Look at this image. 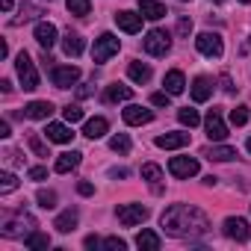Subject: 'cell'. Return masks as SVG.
I'll use <instances>...</instances> for the list:
<instances>
[{"instance_id":"cell-12","label":"cell","mask_w":251,"mask_h":251,"mask_svg":"<svg viewBox=\"0 0 251 251\" xmlns=\"http://www.w3.org/2000/svg\"><path fill=\"white\" fill-rule=\"evenodd\" d=\"M121 115H124V121H127L130 127H139V124L154 121V112H151V109H145V106H139V103H130V106L124 109Z\"/></svg>"},{"instance_id":"cell-38","label":"cell","mask_w":251,"mask_h":251,"mask_svg":"<svg viewBox=\"0 0 251 251\" xmlns=\"http://www.w3.org/2000/svg\"><path fill=\"white\" fill-rule=\"evenodd\" d=\"M62 115H65V121H68V124H77V121L83 118V109H80L77 103H68V106L62 109Z\"/></svg>"},{"instance_id":"cell-31","label":"cell","mask_w":251,"mask_h":251,"mask_svg":"<svg viewBox=\"0 0 251 251\" xmlns=\"http://www.w3.org/2000/svg\"><path fill=\"white\" fill-rule=\"evenodd\" d=\"M177 121L183 124V127H195V124L201 121V115H198V109H189V106H183V109H177Z\"/></svg>"},{"instance_id":"cell-41","label":"cell","mask_w":251,"mask_h":251,"mask_svg":"<svg viewBox=\"0 0 251 251\" xmlns=\"http://www.w3.org/2000/svg\"><path fill=\"white\" fill-rule=\"evenodd\" d=\"M169 100H172L169 92H157V95H151V103H154V106H169Z\"/></svg>"},{"instance_id":"cell-49","label":"cell","mask_w":251,"mask_h":251,"mask_svg":"<svg viewBox=\"0 0 251 251\" xmlns=\"http://www.w3.org/2000/svg\"><path fill=\"white\" fill-rule=\"evenodd\" d=\"M109 175H112V177H127V169H112Z\"/></svg>"},{"instance_id":"cell-6","label":"cell","mask_w":251,"mask_h":251,"mask_svg":"<svg viewBox=\"0 0 251 251\" xmlns=\"http://www.w3.org/2000/svg\"><path fill=\"white\" fill-rule=\"evenodd\" d=\"M195 48H198L204 56H210V59H219V56L225 53V45H222V36H219V33H201V36L195 39Z\"/></svg>"},{"instance_id":"cell-7","label":"cell","mask_w":251,"mask_h":251,"mask_svg":"<svg viewBox=\"0 0 251 251\" xmlns=\"http://www.w3.org/2000/svg\"><path fill=\"white\" fill-rule=\"evenodd\" d=\"M50 80L56 89H71L80 80V68L77 65H53L50 68Z\"/></svg>"},{"instance_id":"cell-8","label":"cell","mask_w":251,"mask_h":251,"mask_svg":"<svg viewBox=\"0 0 251 251\" xmlns=\"http://www.w3.org/2000/svg\"><path fill=\"white\" fill-rule=\"evenodd\" d=\"M169 172H172V177H177V180L195 177V175H198V160H192V157H172V160H169Z\"/></svg>"},{"instance_id":"cell-4","label":"cell","mask_w":251,"mask_h":251,"mask_svg":"<svg viewBox=\"0 0 251 251\" xmlns=\"http://www.w3.org/2000/svg\"><path fill=\"white\" fill-rule=\"evenodd\" d=\"M118 48H121L118 36H112V33H103V36H98V39H95L92 59H95V62H106L109 56H115V53H118Z\"/></svg>"},{"instance_id":"cell-36","label":"cell","mask_w":251,"mask_h":251,"mask_svg":"<svg viewBox=\"0 0 251 251\" xmlns=\"http://www.w3.org/2000/svg\"><path fill=\"white\" fill-rule=\"evenodd\" d=\"M12 189H18V177L12 175V172H3V175H0V192H12Z\"/></svg>"},{"instance_id":"cell-20","label":"cell","mask_w":251,"mask_h":251,"mask_svg":"<svg viewBox=\"0 0 251 251\" xmlns=\"http://www.w3.org/2000/svg\"><path fill=\"white\" fill-rule=\"evenodd\" d=\"M130 98H133V89H130V86H121V83H112V86H106V92H103V100H106V103L130 100Z\"/></svg>"},{"instance_id":"cell-18","label":"cell","mask_w":251,"mask_h":251,"mask_svg":"<svg viewBox=\"0 0 251 251\" xmlns=\"http://www.w3.org/2000/svg\"><path fill=\"white\" fill-rule=\"evenodd\" d=\"M210 95H213V80L210 77H195L192 80V100L204 103V100H210Z\"/></svg>"},{"instance_id":"cell-28","label":"cell","mask_w":251,"mask_h":251,"mask_svg":"<svg viewBox=\"0 0 251 251\" xmlns=\"http://www.w3.org/2000/svg\"><path fill=\"white\" fill-rule=\"evenodd\" d=\"M127 74H130L133 83H148V80H151V65H145V62H130V65H127Z\"/></svg>"},{"instance_id":"cell-19","label":"cell","mask_w":251,"mask_h":251,"mask_svg":"<svg viewBox=\"0 0 251 251\" xmlns=\"http://www.w3.org/2000/svg\"><path fill=\"white\" fill-rule=\"evenodd\" d=\"M106 130H109V121L100 118V115H95V118H89V121L83 124V136H89V139H100Z\"/></svg>"},{"instance_id":"cell-51","label":"cell","mask_w":251,"mask_h":251,"mask_svg":"<svg viewBox=\"0 0 251 251\" xmlns=\"http://www.w3.org/2000/svg\"><path fill=\"white\" fill-rule=\"evenodd\" d=\"M245 148H248V154H251V139H248V142H245Z\"/></svg>"},{"instance_id":"cell-14","label":"cell","mask_w":251,"mask_h":251,"mask_svg":"<svg viewBox=\"0 0 251 251\" xmlns=\"http://www.w3.org/2000/svg\"><path fill=\"white\" fill-rule=\"evenodd\" d=\"M115 24H118V30H124V33H139V30H142V15L124 9V12H115Z\"/></svg>"},{"instance_id":"cell-32","label":"cell","mask_w":251,"mask_h":251,"mask_svg":"<svg viewBox=\"0 0 251 251\" xmlns=\"http://www.w3.org/2000/svg\"><path fill=\"white\" fill-rule=\"evenodd\" d=\"M109 148H112L115 154H130V136H127V133L112 136V139H109Z\"/></svg>"},{"instance_id":"cell-53","label":"cell","mask_w":251,"mask_h":251,"mask_svg":"<svg viewBox=\"0 0 251 251\" xmlns=\"http://www.w3.org/2000/svg\"><path fill=\"white\" fill-rule=\"evenodd\" d=\"M242 3H251V0H242Z\"/></svg>"},{"instance_id":"cell-21","label":"cell","mask_w":251,"mask_h":251,"mask_svg":"<svg viewBox=\"0 0 251 251\" xmlns=\"http://www.w3.org/2000/svg\"><path fill=\"white\" fill-rule=\"evenodd\" d=\"M163 86H166V92L169 95H180L183 89H186V77H183V71H169L166 77H163Z\"/></svg>"},{"instance_id":"cell-1","label":"cell","mask_w":251,"mask_h":251,"mask_svg":"<svg viewBox=\"0 0 251 251\" xmlns=\"http://www.w3.org/2000/svg\"><path fill=\"white\" fill-rule=\"evenodd\" d=\"M163 230L175 239H195V236H204L210 222L207 216L198 210V207H189V204H172L163 219H160Z\"/></svg>"},{"instance_id":"cell-45","label":"cell","mask_w":251,"mask_h":251,"mask_svg":"<svg viewBox=\"0 0 251 251\" xmlns=\"http://www.w3.org/2000/svg\"><path fill=\"white\" fill-rule=\"evenodd\" d=\"M103 245V239H98V236H86V248H100Z\"/></svg>"},{"instance_id":"cell-10","label":"cell","mask_w":251,"mask_h":251,"mask_svg":"<svg viewBox=\"0 0 251 251\" xmlns=\"http://www.w3.org/2000/svg\"><path fill=\"white\" fill-rule=\"evenodd\" d=\"M222 227H225V236H230V239H236V242H248V236H251L248 222L239 219V216H227Z\"/></svg>"},{"instance_id":"cell-16","label":"cell","mask_w":251,"mask_h":251,"mask_svg":"<svg viewBox=\"0 0 251 251\" xmlns=\"http://www.w3.org/2000/svg\"><path fill=\"white\" fill-rule=\"evenodd\" d=\"M186 145H189V133H180V130L157 136V148H166V151H175V148H186Z\"/></svg>"},{"instance_id":"cell-48","label":"cell","mask_w":251,"mask_h":251,"mask_svg":"<svg viewBox=\"0 0 251 251\" xmlns=\"http://www.w3.org/2000/svg\"><path fill=\"white\" fill-rule=\"evenodd\" d=\"M89 86H92V83H86V86H80V92H77V95H80V98H89V95H92V89H89Z\"/></svg>"},{"instance_id":"cell-17","label":"cell","mask_w":251,"mask_h":251,"mask_svg":"<svg viewBox=\"0 0 251 251\" xmlns=\"http://www.w3.org/2000/svg\"><path fill=\"white\" fill-rule=\"evenodd\" d=\"M50 112H53V103L50 100H33V103L24 106V115L33 118V121H45V118H50Z\"/></svg>"},{"instance_id":"cell-50","label":"cell","mask_w":251,"mask_h":251,"mask_svg":"<svg viewBox=\"0 0 251 251\" xmlns=\"http://www.w3.org/2000/svg\"><path fill=\"white\" fill-rule=\"evenodd\" d=\"M0 6H3V12H9L12 9V0H0Z\"/></svg>"},{"instance_id":"cell-54","label":"cell","mask_w":251,"mask_h":251,"mask_svg":"<svg viewBox=\"0 0 251 251\" xmlns=\"http://www.w3.org/2000/svg\"><path fill=\"white\" fill-rule=\"evenodd\" d=\"M48 3H50V0H48Z\"/></svg>"},{"instance_id":"cell-9","label":"cell","mask_w":251,"mask_h":251,"mask_svg":"<svg viewBox=\"0 0 251 251\" xmlns=\"http://www.w3.org/2000/svg\"><path fill=\"white\" fill-rule=\"evenodd\" d=\"M204 127H207V136H210L213 142L227 139V127H225V121H222V109H210V112H207Z\"/></svg>"},{"instance_id":"cell-22","label":"cell","mask_w":251,"mask_h":251,"mask_svg":"<svg viewBox=\"0 0 251 251\" xmlns=\"http://www.w3.org/2000/svg\"><path fill=\"white\" fill-rule=\"evenodd\" d=\"M77 219H80V213L71 207V210H65V213H59L56 216V222H53V227L59 230V233H71L74 227H77Z\"/></svg>"},{"instance_id":"cell-11","label":"cell","mask_w":251,"mask_h":251,"mask_svg":"<svg viewBox=\"0 0 251 251\" xmlns=\"http://www.w3.org/2000/svg\"><path fill=\"white\" fill-rule=\"evenodd\" d=\"M33 227H36V222L24 213V216H18V219H6V222H3V236L15 239V236H21V233H30Z\"/></svg>"},{"instance_id":"cell-40","label":"cell","mask_w":251,"mask_h":251,"mask_svg":"<svg viewBox=\"0 0 251 251\" xmlns=\"http://www.w3.org/2000/svg\"><path fill=\"white\" fill-rule=\"evenodd\" d=\"M39 15V9L36 6H21V18H15L12 24H21V21H30V18H36Z\"/></svg>"},{"instance_id":"cell-42","label":"cell","mask_w":251,"mask_h":251,"mask_svg":"<svg viewBox=\"0 0 251 251\" xmlns=\"http://www.w3.org/2000/svg\"><path fill=\"white\" fill-rule=\"evenodd\" d=\"M175 30H177V36H189V33H192V21H189V18H180Z\"/></svg>"},{"instance_id":"cell-13","label":"cell","mask_w":251,"mask_h":251,"mask_svg":"<svg viewBox=\"0 0 251 251\" xmlns=\"http://www.w3.org/2000/svg\"><path fill=\"white\" fill-rule=\"evenodd\" d=\"M45 136H48V142H56V145H68V142L74 139L71 127H68V124H59V121H50V124H48Z\"/></svg>"},{"instance_id":"cell-25","label":"cell","mask_w":251,"mask_h":251,"mask_svg":"<svg viewBox=\"0 0 251 251\" xmlns=\"http://www.w3.org/2000/svg\"><path fill=\"white\" fill-rule=\"evenodd\" d=\"M136 245H139L142 251H160L163 239H160L154 230H148V227H145V230H139V233H136Z\"/></svg>"},{"instance_id":"cell-26","label":"cell","mask_w":251,"mask_h":251,"mask_svg":"<svg viewBox=\"0 0 251 251\" xmlns=\"http://www.w3.org/2000/svg\"><path fill=\"white\" fill-rule=\"evenodd\" d=\"M139 6H142V18H148V21H160L163 15H169L166 6L157 3V0H139Z\"/></svg>"},{"instance_id":"cell-52","label":"cell","mask_w":251,"mask_h":251,"mask_svg":"<svg viewBox=\"0 0 251 251\" xmlns=\"http://www.w3.org/2000/svg\"><path fill=\"white\" fill-rule=\"evenodd\" d=\"M213 3H225V0H213Z\"/></svg>"},{"instance_id":"cell-2","label":"cell","mask_w":251,"mask_h":251,"mask_svg":"<svg viewBox=\"0 0 251 251\" xmlns=\"http://www.w3.org/2000/svg\"><path fill=\"white\" fill-rule=\"evenodd\" d=\"M15 71H18L21 86H24L27 92L39 89V71H36V65H33V59H30V53H27V50H21V53H18V59H15Z\"/></svg>"},{"instance_id":"cell-46","label":"cell","mask_w":251,"mask_h":251,"mask_svg":"<svg viewBox=\"0 0 251 251\" xmlns=\"http://www.w3.org/2000/svg\"><path fill=\"white\" fill-rule=\"evenodd\" d=\"M222 89H225V92H233V83H230L227 74H222Z\"/></svg>"},{"instance_id":"cell-30","label":"cell","mask_w":251,"mask_h":251,"mask_svg":"<svg viewBox=\"0 0 251 251\" xmlns=\"http://www.w3.org/2000/svg\"><path fill=\"white\" fill-rule=\"evenodd\" d=\"M27 248H33V251L50 248V236H48V233H39V230H33V233H27Z\"/></svg>"},{"instance_id":"cell-33","label":"cell","mask_w":251,"mask_h":251,"mask_svg":"<svg viewBox=\"0 0 251 251\" xmlns=\"http://www.w3.org/2000/svg\"><path fill=\"white\" fill-rule=\"evenodd\" d=\"M142 180H148V183L157 186V180H163V169L154 166V163H145V166H142Z\"/></svg>"},{"instance_id":"cell-24","label":"cell","mask_w":251,"mask_h":251,"mask_svg":"<svg viewBox=\"0 0 251 251\" xmlns=\"http://www.w3.org/2000/svg\"><path fill=\"white\" fill-rule=\"evenodd\" d=\"M80 160H83V154H80V151H68V154H59V160H56V166H53V169H56L59 175H68L71 169H77V166H80Z\"/></svg>"},{"instance_id":"cell-15","label":"cell","mask_w":251,"mask_h":251,"mask_svg":"<svg viewBox=\"0 0 251 251\" xmlns=\"http://www.w3.org/2000/svg\"><path fill=\"white\" fill-rule=\"evenodd\" d=\"M33 36H36V42H39L45 50H50V48L56 45V27H53V24H48V21H39Z\"/></svg>"},{"instance_id":"cell-47","label":"cell","mask_w":251,"mask_h":251,"mask_svg":"<svg viewBox=\"0 0 251 251\" xmlns=\"http://www.w3.org/2000/svg\"><path fill=\"white\" fill-rule=\"evenodd\" d=\"M0 136H3V139H9V136H12V130H9V124H6V121L0 124Z\"/></svg>"},{"instance_id":"cell-23","label":"cell","mask_w":251,"mask_h":251,"mask_svg":"<svg viewBox=\"0 0 251 251\" xmlns=\"http://www.w3.org/2000/svg\"><path fill=\"white\" fill-rule=\"evenodd\" d=\"M204 157L213 160V163H227V160L236 157V151L227 148V145H210V148H204Z\"/></svg>"},{"instance_id":"cell-37","label":"cell","mask_w":251,"mask_h":251,"mask_svg":"<svg viewBox=\"0 0 251 251\" xmlns=\"http://www.w3.org/2000/svg\"><path fill=\"white\" fill-rule=\"evenodd\" d=\"M245 121H248V106H236V109H230V124H233V127H242Z\"/></svg>"},{"instance_id":"cell-29","label":"cell","mask_w":251,"mask_h":251,"mask_svg":"<svg viewBox=\"0 0 251 251\" xmlns=\"http://www.w3.org/2000/svg\"><path fill=\"white\" fill-rule=\"evenodd\" d=\"M65 6H68V12H71V15L86 18V15L92 12V0H65Z\"/></svg>"},{"instance_id":"cell-35","label":"cell","mask_w":251,"mask_h":251,"mask_svg":"<svg viewBox=\"0 0 251 251\" xmlns=\"http://www.w3.org/2000/svg\"><path fill=\"white\" fill-rule=\"evenodd\" d=\"M27 142H30V148H33V154H36V157H50V154H48V145L42 142V136H39V133H30V136H27Z\"/></svg>"},{"instance_id":"cell-27","label":"cell","mask_w":251,"mask_h":251,"mask_svg":"<svg viewBox=\"0 0 251 251\" xmlns=\"http://www.w3.org/2000/svg\"><path fill=\"white\" fill-rule=\"evenodd\" d=\"M83 48H86V42H83L80 33H65V39H62V50H65L68 56H80Z\"/></svg>"},{"instance_id":"cell-34","label":"cell","mask_w":251,"mask_h":251,"mask_svg":"<svg viewBox=\"0 0 251 251\" xmlns=\"http://www.w3.org/2000/svg\"><path fill=\"white\" fill-rule=\"evenodd\" d=\"M36 201H39V207H45V210H53V207H56V192H53V189H39Z\"/></svg>"},{"instance_id":"cell-44","label":"cell","mask_w":251,"mask_h":251,"mask_svg":"<svg viewBox=\"0 0 251 251\" xmlns=\"http://www.w3.org/2000/svg\"><path fill=\"white\" fill-rule=\"evenodd\" d=\"M77 192H80V195H92V192H95V186L83 180V183H77Z\"/></svg>"},{"instance_id":"cell-39","label":"cell","mask_w":251,"mask_h":251,"mask_svg":"<svg viewBox=\"0 0 251 251\" xmlns=\"http://www.w3.org/2000/svg\"><path fill=\"white\" fill-rule=\"evenodd\" d=\"M100 248H106V251H124V248H127V242H124V239H118V236H106Z\"/></svg>"},{"instance_id":"cell-43","label":"cell","mask_w":251,"mask_h":251,"mask_svg":"<svg viewBox=\"0 0 251 251\" xmlns=\"http://www.w3.org/2000/svg\"><path fill=\"white\" fill-rule=\"evenodd\" d=\"M27 175H30V180H45V177H48V169H45V166H36V169H30Z\"/></svg>"},{"instance_id":"cell-5","label":"cell","mask_w":251,"mask_h":251,"mask_svg":"<svg viewBox=\"0 0 251 251\" xmlns=\"http://www.w3.org/2000/svg\"><path fill=\"white\" fill-rule=\"evenodd\" d=\"M142 48H145V53H151V56H166V53L172 50V39H169V33H163V30H151V33L145 36Z\"/></svg>"},{"instance_id":"cell-55","label":"cell","mask_w":251,"mask_h":251,"mask_svg":"<svg viewBox=\"0 0 251 251\" xmlns=\"http://www.w3.org/2000/svg\"><path fill=\"white\" fill-rule=\"evenodd\" d=\"M248 42H251V39H248Z\"/></svg>"},{"instance_id":"cell-3","label":"cell","mask_w":251,"mask_h":251,"mask_svg":"<svg viewBox=\"0 0 251 251\" xmlns=\"http://www.w3.org/2000/svg\"><path fill=\"white\" fill-rule=\"evenodd\" d=\"M115 216H118V222H121L124 227H133V225H142V222L151 216V210H148L145 204H121V207L115 210Z\"/></svg>"}]
</instances>
